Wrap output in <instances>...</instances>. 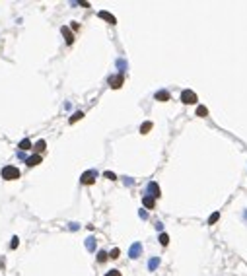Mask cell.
Wrapping results in <instances>:
<instances>
[{
	"instance_id": "cell-7",
	"label": "cell",
	"mask_w": 247,
	"mask_h": 276,
	"mask_svg": "<svg viewBox=\"0 0 247 276\" xmlns=\"http://www.w3.org/2000/svg\"><path fill=\"white\" fill-rule=\"evenodd\" d=\"M25 163H27L29 167H33V165H39V163H41V156H37V154H33V156H29L27 160H25Z\"/></svg>"
},
{
	"instance_id": "cell-20",
	"label": "cell",
	"mask_w": 247,
	"mask_h": 276,
	"mask_svg": "<svg viewBox=\"0 0 247 276\" xmlns=\"http://www.w3.org/2000/svg\"><path fill=\"white\" fill-rule=\"evenodd\" d=\"M160 243L165 247L167 243H169V235H167V233H162V235H160Z\"/></svg>"
},
{
	"instance_id": "cell-15",
	"label": "cell",
	"mask_w": 247,
	"mask_h": 276,
	"mask_svg": "<svg viewBox=\"0 0 247 276\" xmlns=\"http://www.w3.org/2000/svg\"><path fill=\"white\" fill-rule=\"evenodd\" d=\"M109 259V253H105V251H97V261L99 263H105Z\"/></svg>"
},
{
	"instance_id": "cell-25",
	"label": "cell",
	"mask_w": 247,
	"mask_h": 276,
	"mask_svg": "<svg viewBox=\"0 0 247 276\" xmlns=\"http://www.w3.org/2000/svg\"><path fill=\"white\" fill-rule=\"evenodd\" d=\"M105 276H121V272H119V270H115V268H113V270H109V272L105 274Z\"/></svg>"
},
{
	"instance_id": "cell-18",
	"label": "cell",
	"mask_w": 247,
	"mask_h": 276,
	"mask_svg": "<svg viewBox=\"0 0 247 276\" xmlns=\"http://www.w3.org/2000/svg\"><path fill=\"white\" fill-rule=\"evenodd\" d=\"M158 264H160V259L154 257V259H152V261L148 263V268H150V270H154V268H158Z\"/></svg>"
},
{
	"instance_id": "cell-4",
	"label": "cell",
	"mask_w": 247,
	"mask_h": 276,
	"mask_svg": "<svg viewBox=\"0 0 247 276\" xmlns=\"http://www.w3.org/2000/svg\"><path fill=\"white\" fill-rule=\"evenodd\" d=\"M123 82H125L123 74H115V76H111V78H109V86H111L113 89H119L121 86H123Z\"/></svg>"
},
{
	"instance_id": "cell-5",
	"label": "cell",
	"mask_w": 247,
	"mask_h": 276,
	"mask_svg": "<svg viewBox=\"0 0 247 276\" xmlns=\"http://www.w3.org/2000/svg\"><path fill=\"white\" fill-rule=\"evenodd\" d=\"M80 181H82L84 185H93V181H96V171H86V173H82Z\"/></svg>"
},
{
	"instance_id": "cell-11",
	"label": "cell",
	"mask_w": 247,
	"mask_h": 276,
	"mask_svg": "<svg viewBox=\"0 0 247 276\" xmlns=\"http://www.w3.org/2000/svg\"><path fill=\"white\" fill-rule=\"evenodd\" d=\"M99 18H101V20H107L109 24H117V20H115V16H111L109 12H99Z\"/></svg>"
},
{
	"instance_id": "cell-6",
	"label": "cell",
	"mask_w": 247,
	"mask_h": 276,
	"mask_svg": "<svg viewBox=\"0 0 247 276\" xmlns=\"http://www.w3.org/2000/svg\"><path fill=\"white\" fill-rule=\"evenodd\" d=\"M60 33L64 35V39H66V43H68V45L74 43V35H72V31L68 29V27H62V29H60Z\"/></svg>"
},
{
	"instance_id": "cell-22",
	"label": "cell",
	"mask_w": 247,
	"mask_h": 276,
	"mask_svg": "<svg viewBox=\"0 0 247 276\" xmlns=\"http://www.w3.org/2000/svg\"><path fill=\"white\" fill-rule=\"evenodd\" d=\"M119 257H121V251H119V249H117V247H115V249H113V251H111V253H109V259H119Z\"/></svg>"
},
{
	"instance_id": "cell-24",
	"label": "cell",
	"mask_w": 247,
	"mask_h": 276,
	"mask_svg": "<svg viewBox=\"0 0 247 276\" xmlns=\"http://www.w3.org/2000/svg\"><path fill=\"white\" fill-rule=\"evenodd\" d=\"M18 245H20V239H18V237H12V243H10V247H12V249H16Z\"/></svg>"
},
{
	"instance_id": "cell-19",
	"label": "cell",
	"mask_w": 247,
	"mask_h": 276,
	"mask_svg": "<svg viewBox=\"0 0 247 276\" xmlns=\"http://www.w3.org/2000/svg\"><path fill=\"white\" fill-rule=\"evenodd\" d=\"M218 218H220V214H218V212H214V214H210V218H208V224H210V226H212V224H216V222H218Z\"/></svg>"
},
{
	"instance_id": "cell-8",
	"label": "cell",
	"mask_w": 247,
	"mask_h": 276,
	"mask_svg": "<svg viewBox=\"0 0 247 276\" xmlns=\"http://www.w3.org/2000/svg\"><path fill=\"white\" fill-rule=\"evenodd\" d=\"M45 148H47V142L45 140H37V142H35V146H33V150H35L37 156H41V152H43Z\"/></svg>"
},
{
	"instance_id": "cell-17",
	"label": "cell",
	"mask_w": 247,
	"mask_h": 276,
	"mask_svg": "<svg viewBox=\"0 0 247 276\" xmlns=\"http://www.w3.org/2000/svg\"><path fill=\"white\" fill-rule=\"evenodd\" d=\"M82 117H84V113H82V111H76V113L70 117V125H72V123H76V121H80Z\"/></svg>"
},
{
	"instance_id": "cell-23",
	"label": "cell",
	"mask_w": 247,
	"mask_h": 276,
	"mask_svg": "<svg viewBox=\"0 0 247 276\" xmlns=\"http://www.w3.org/2000/svg\"><path fill=\"white\" fill-rule=\"evenodd\" d=\"M105 177H107V179H111V181H117V175H115L113 171H105Z\"/></svg>"
},
{
	"instance_id": "cell-12",
	"label": "cell",
	"mask_w": 247,
	"mask_h": 276,
	"mask_svg": "<svg viewBox=\"0 0 247 276\" xmlns=\"http://www.w3.org/2000/svg\"><path fill=\"white\" fill-rule=\"evenodd\" d=\"M142 204H144V208H150V210H152L156 202H154V198H152V196H144V198H142Z\"/></svg>"
},
{
	"instance_id": "cell-2",
	"label": "cell",
	"mask_w": 247,
	"mask_h": 276,
	"mask_svg": "<svg viewBox=\"0 0 247 276\" xmlns=\"http://www.w3.org/2000/svg\"><path fill=\"white\" fill-rule=\"evenodd\" d=\"M181 101L185 105H193V103L198 101V97H197V93L193 92V89H183L181 92Z\"/></svg>"
},
{
	"instance_id": "cell-1",
	"label": "cell",
	"mask_w": 247,
	"mask_h": 276,
	"mask_svg": "<svg viewBox=\"0 0 247 276\" xmlns=\"http://www.w3.org/2000/svg\"><path fill=\"white\" fill-rule=\"evenodd\" d=\"M2 179H6V181H16V179H20V169L16 165L2 167Z\"/></svg>"
},
{
	"instance_id": "cell-9",
	"label": "cell",
	"mask_w": 247,
	"mask_h": 276,
	"mask_svg": "<svg viewBox=\"0 0 247 276\" xmlns=\"http://www.w3.org/2000/svg\"><path fill=\"white\" fill-rule=\"evenodd\" d=\"M148 191H152V198H158V196H160V187H158V183L152 181L148 185Z\"/></svg>"
},
{
	"instance_id": "cell-16",
	"label": "cell",
	"mask_w": 247,
	"mask_h": 276,
	"mask_svg": "<svg viewBox=\"0 0 247 276\" xmlns=\"http://www.w3.org/2000/svg\"><path fill=\"white\" fill-rule=\"evenodd\" d=\"M197 115L198 117H206L208 115V109L204 107V105H198V107H197Z\"/></svg>"
},
{
	"instance_id": "cell-14",
	"label": "cell",
	"mask_w": 247,
	"mask_h": 276,
	"mask_svg": "<svg viewBox=\"0 0 247 276\" xmlns=\"http://www.w3.org/2000/svg\"><path fill=\"white\" fill-rule=\"evenodd\" d=\"M18 148H20V150H29V148H31V142L27 140V138H24V140L20 142V146H18Z\"/></svg>"
},
{
	"instance_id": "cell-13",
	"label": "cell",
	"mask_w": 247,
	"mask_h": 276,
	"mask_svg": "<svg viewBox=\"0 0 247 276\" xmlns=\"http://www.w3.org/2000/svg\"><path fill=\"white\" fill-rule=\"evenodd\" d=\"M152 129H154V125H152L150 121H146V123H142V126H140V132H142V134H148Z\"/></svg>"
},
{
	"instance_id": "cell-21",
	"label": "cell",
	"mask_w": 247,
	"mask_h": 276,
	"mask_svg": "<svg viewBox=\"0 0 247 276\" xmlns=\"http://www.w3.org/2000/svg\"><path fill=\"white\" fill-rule=\"evenodd\" d=\"M86 247L90 249V251H93V249H96V239H93V237H90V239L86 241Z\"/></svg>"
},
{
	"instance_id": "cell-3",
	"label": "cell",
	"mask_w": 247,
	"mask_h": 276,
	"mask_svg": "<svg viewBox=\"0 0 247 276\" xmlns=\"http://www.w3.org/2000/svg\"><path fill=\"white\" fill-rule=\"evenodd\" d=\"M140 255H142V243L136 241L134 245H130V249H129V257L130 259H138Z\"/></svg>"
},
{
	"instance_id": "cell-10",
	"label": "cell",
	"mask_w": 247,
	"mask_h": 276,
	"mask_svg": "<svg viewBox=\"0 0 247 276\" xmlns=\"http://www.w3.org/2000/svg\"><path fill=\"white\" fill-rule=\"evenodd\" d=\"M156 99H158V101H167V99H169V92H165V89H160V92L156 93Z\"/></svg>"
}]
</instances>
